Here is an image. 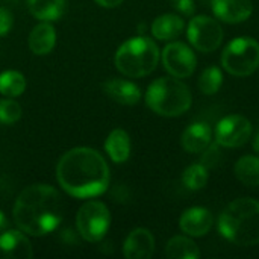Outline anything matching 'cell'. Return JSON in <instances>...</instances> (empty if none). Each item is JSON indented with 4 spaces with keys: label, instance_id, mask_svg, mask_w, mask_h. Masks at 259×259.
Returning <instances> with one entry per match:
<instances>
[{
    "label": "cell",
    "instance_id": "cell-31",
    "mask_svg": "<svg viewBox=\"0 0 259 259\" xmlns=\"http://www.w3.org/2000/svg\"><path fill=\"white\" fill-rule=\"evenodd\" d=\"M253 149H255V152L259 153V129L258 132H256V135H255V138H253Z\"/></svg>",
    "mask_w": 259,
    "mask_h": 259
},
{
    "label": "cell",
    "instance_id": "cell-15",
    "mask_svg": "<svg viewBox=\"0 0 259 259\" xmlns=\"http://www.w3.org/2000/svg\"><path fill=\"white\" fill-rule=\"evenodd\" d=\"M103 91L108 97L120 105L134 106L141 99V91L138 85L124 79H109L103 83Z\"/></svg>",
    "mask_w": 259,
    "mask_h": 259
},
{
    "label": "cell",
    "instance_id": "cell-14",
    "mask_svg": "<svg viewBox=\"0 0 259 259\" xmlns=\"http://www.w3.org/2000/svg\"><path fill=\"white\" fill-rule=\"evenodd\" d=\"M155 252V238L150 231L138 228L132 231L124 244L123 253L127 259H149Z\"/></svg>",
    "mask_w": 259,
    "mask_h": 259
},
{
    "label": "cell",
    "instance_id": "cell-11",
    "mask_svg": "<svg viewBox=\"0 0 259 259\" xmlns=\"http://www.w3.org/2000/svg\"><path fill=\"white\" fill-rule=\"evenodd\" d=\"M212 225H214V217L211 211L203 206H193L187 209L179 220V226L182 232L196 238L205 237L212 229Z\"/></svg>",
    "mask_w": 259,
    "mask_h": 259
},
{
    "label": "cell",
    "instance_id": "cell-18",
    "mask_svg": "<svg viewBox=\"0 0 259 259\" xmlns=\"http://www.w3.org/2000/svg\"><path fill=\"white\" fill-rule=\"evenodd\" d=\"M185 29L184 20L176 14H164L152 23V33L156 39L171 41L176 39Z\"/></svg>",
    "mask_w": 259,
    "mask_h": 259
},
{
    "label": "cell",
    "instance_id": "cell-16",
    "mask_svg": "<svg viewBox=\"0 0 259 259\" xmlns=\"http://www.w3.org/2000/svg\"><path fill=\"white\" fill-rule=\"evenodd\" d=\"M211 126L205 121H196L184 131L181 141L188 153H202L211 144Z\"/></svg>",
    "mask_w": 259,
    "mask_h": 259
},
{
    "label": "cell",
    "instance_id": "cell-28",
    "mask_svg": "<svg viewBox=\"0 0 259 259\" xmlns=\"http://www.w3.org/2000/svg\"><path fill=\"white\" fill-rule=\"evenodd\" d=\"M12 23H14L12 14H11L8 9L0 8V36H2V35H6V33L11 30Z\"/></svg>",
    "mask_w": 259,
    "mask_h": 259
},
{
    "label": "cell",
    "instance_id": "cell-27",
    "mask_svg": "<svg viewBox=\"0 0 259 259\" xmlns=\"http://www.w3.org/2000/svg\"><path fill=\"white\" fill-rule=\"evenodd\" d=\"M171 6L184 15H193L196 11L194 0H170Z\"/></svg>",
    "mask_w": 259,
    "mask_h": 259
},
{
    "label": "cell",
    "instance_id": "cell-3",
    "mask_svg": "<svg viewBox=\"0 0 259 259\" xmlns=\"http://www.w3.org/2000/svg\"><path fill=\"white\" fill-rule=\"evenodd\" d=\"M223 238L238 246L259 244V202L241 197L229 203L219 219Z\"/></svg>",
    "mask_w": 259,
    "mask_h": 259
},
{
    "label": "cell",
    "instance_id": "cell-24",
    "mask_svg": "<svg viewBox=\"0 0 259 259\" xmlns=\"http://www.w3.org/2000/svg\"><path fill=\"white\" fill-rule=\"evenodd\" d=\"M208 168L203 164H193L188 168H185L182 175L184 185L191 191H199L206 187L208 184Z\"/></svg>",
    "mask_w": 259,
    "mask_h": 259
},
{
    "label": "cell",
    "instance_id": "cell-4",
    "mask_svg": "<svg viewBox=\"0 0 259 259\" xmlns=\"http://www.w3.org/2000/svg\"><path fill=\"white\" fill-rule=\"evenodd\" d=\"M193 97L188 87L178 77H159L153 80L146 93L147 106L162 117H179L191 106Z\"/></svg>",
    "mask_w": 259,
    "mask_h": 259
},
{
    "label": "cell",
    "instance_id": "cell-2",
    "mask_svg": "<svg viewBox=\"0 0 259 259\" xmlns=\"http://www.w3.org/2000/svg\"><path fill=\"white\" fill-rule=\"evenodd\" d=\"M62 219V200L50 185L36 184L24 188L14 205V222L27 235L42 237L55 231Z\"/></svg>",
    "mask_w": 259,
    "mask_h": 259
},
{
    "label": "cell",
    "instance_id": "cell-8",
    "mask_svg": "<svg viewBox=\"0 0 259 259\" xmlns=\"http://www.w3.org/2000/svg\"><path fill=\"white\" fill-rule=\"evenodd\" d=\"M223 29L220 23L208 15L193 17L188 23L187 36L194 49L202 53L214 52L223 41Z\"/></svg>",
    "mask_w": 259,
    "mask_h": 259
},
{
    "label": "cell",
    "instance_id": "cell-25",
    "mask_svg": "<svg viewBox=\"0 0 259 259\" xmlns=\"http://www.w3.org/2000/svg\"><path fill=\"white\" fill-rule=\"evenodd\" d=\"M223 85V73L219 67H208L199 77V88L203 94L212 96Z\"/></svg>",
    "mask_w": 259,
    "mask_h": 259
},
{
    "label": "cell",
    "instance_id": "cell-13",
    "mask_svg": "<svg viewBox=\"0 0 259 259\" xmlns=\"http://www.w3.org/2000/svg\"><path fill=\"white\" fill-rule=\"evenodd\" d=\"M32 244L23 231H6L0 235V259H29Z\"/></svg>",
    "mask_w": 259,
    "mask_h": 259
},
{
    "label": "cell",
    "instance_id": "cell-9",
    "mask_svg": "<svg viewBox=\"0 0 259 259\" xmlns=\"http://www.w3.org/2000/svg\"><path fill=\"white\" fill-rule=\"evenodd\" d=\"M161 59L164 68L170 73V76L178 79L191 76L197 65V58L194 52L187 44L179 41L167 44L161 53Z\"/></svg>",
    "mask_w": 259,
    "mask_h": 259
},
{
    "label": "cell",
    "instance_id": "cell-30",
    "mask_svg": "<svg viewBox=\"0 0 259 259\" xmlns=\"http://www.w3.org/2000/svg\"><path fill=\"white\" fill-rule=\"evenodd\" d=\"M6 225H8V220H6L5 214L0 211V231H3V229L6 228Z\"/></svg>",
    "mask_w": 259,
    "mask_h": 259
},
{
    "label": "cell",
    "instance_id": "cell-29",
    "mask_svg": "<svg viewBox=\"0 0 259 259\" xmlns=\"http://www.w3.org/2000/svg\"><path fill=\"white\" fill-rule=\"evenodd\" d=\"M94 2L103 8H117L123 3V0H94Z\"/></svg>",
    "mask_w": 259,
    "mask_h": 259
},
{
    "label": "cell",
    "instance_id": "cell-10",
    "mask_svg": "<svg viewBox=\"0 0 259 259\" xmlns=\"http://www.w3.org/2000/svg\"><path fill=\"white\" fill-rule=\"evenodd\" d=\"M252 135V123L238 114L222 118L215 127V143L219 146L232 149L244 146Z\"/></svg>",
    "mask_w": 259,
    "mask_h": 259
},
{
    "label": "cell",
    "instance_id": "cell-21",
    "mask_svg": "<svg viewBox=\"0 0 259 259\" xmlns=\"http://www.w3.org/2000/svg\"><path fill=\"white\" fill-rule=\"evenodd\" d=\"M165 255L170 259H196L200 256V250L191 238L176 235L167 243Z\"/></svg>",
    "mask_w": 259,
    "mask_h": 259
},
{
    "label": "cell",
    "instance_id": "cell-26",
    "mask_svg": "<svg viewBox=\"0 0 259 259\" xmlns=\"http://www.w3.org/2000/svg\"><path fill=\"white\" fill-rule=\"evenodd\" d=\"M21 106L18 102L11 99H3L0 100V123L3 124H12L21 118Z\"/></svg>",
    "mask_w": 259,
    "mask_h": 259
},
{
    "label": "cell",
    "instance_id": "cell-1",
    "mask_svg": "<svg viewBox=\"0 0 259 259\" xmlns=\"http://www.w3.org/2000/svg\"><path fill=\"white\" fill-rule=\"evenodd\" d=\"M56 179L67 194L77 199H91L108 190L109 167L97 150L76 147L59 159Z\"/></svg>",
    "mask_w": 259,
    "mask_h": 259
},
{
    "label": "cell",
    "instance_id": "cell-17",
    "mask_svg": "<svg viewBox=\"0 0 259 259\" xmlns=\"http://www.w3.org/2000/svg\"><path fill=\"white\" fill-rule=\"evenodd\" d=\"M56 42V32L50 21H42L36 24L29 35V49L38 56L49 55Z\"/></svg>",
    "mask_w": 259,
    "mask_h": 259
},
{
    "label": "cell",
    "instance_id": "cell-20",
    "mask_svg": "<svg viewBox=\"0 0 259 259\" xmlns=\"http://www.w3.org/2000/svg\"><path fill=\"white\" fill-rule=\"evenodd\" d=\"M67 0H27L30 14L41 21H55L65 12Z\"/></svg>",
    "mask_w": 259,
    "mask_h": 259
},
{
    "label": "cell",
    "instance_id": "cell-6",
    "mask_svg": "<svg viewBox=\"0 0 259 259\" xmlns=\"http://www.w3.org/2000/svg\"><path fill=\"white\" fill-rule=\"evenodd\" d=\"M222 65L232 76L252 74L259 67V42L252 36L234 38L222 53Z\"/></svg>",
    "mask_w": 259,
    "mask_h": 259
},
{
    "label": "cell",
    "instance_id": "cell-19",
    "mask_svg": "<svg viewBox=\"0 0 259 259\" xmlns=\"http://www.w3.org/2000/svg\"><path fill=\"white\" fill-rule=\"evenodd\" d=\"M105 150L115 164L126 162L131 156V138L127 132L123 129H114L105 141Z\"/></svg>",
    "mask_w": 259,
    "mask_h": 259
},
{
    "label": "cell",
    "instance_id": "cell-23",
    "mask_svg": "<svg viewBox=\"0 0 259 259\" xmlns=\"http://www.w3.org/2000/svg\"><path fill=\"white\" fill-rule=\"evenodd\" d=\"M26 90V79L20 71L6 70L0 74V94L6 97L21 96Z\"/></svg>",
    "mask_w": 259,
    "mask_h": 259
},
{
    "label": "cell",
    "instance_id": "cell-5",
    "mask_svg": "<svg viewBox=\"0 0 259 259\" xmlns=\"http://www.w3.org/2000/svg\"><path fill=\"white\" fill-rule=\"evenodd\" d=\"M159 56L161 53L155 41L147 36H134L118 47L115 67L127 77H143L156 68Z\"/></svg>",
    "mask_w": 259,
    "mask_h": 259
},
{
    "label": "cell",
    "instance_id": "cell-22",
    "mask_svg": "<svg viewBox=\"0 0 259 259\" xmlns=\"http://www.w3.org/2000/svg\"><path fill=\"white\" fill-rule=\"evenodd\" d=\"M235 176L240 182L247 187L259 185V158L258 156H243L235 164Z\"/></svg>",
    "mask_w": 259,
    "mask_h": 259
},
{
    "label": "cell",
    "instance_id": "cell-7",
    "mask_svg": "<svg viewBox=\"0 0 259 259\" xmlns=\"http://www.w3.org/2000/svg\"><path fill=\"white\" fill-rule=\"evenodd\" d=\"M76 226L82 238H85L87 241H100L111 226V214L106 205L99 200L85 202L77 211Z\"/></svg>",
    "mask_w": 259,
    "mask_h": 259
},
{
    "label": "cell",
    "instance_id": "cell-12",
    "mask_svg": "<svg viewBox=\"0 0 259 259\" xmlns=\"http://www.w3.org/2000/svg\"><path fill=\"white\" fill-rule=\"evenodd\" d=\"M211 8L219 20L229 24L246 21L253 11L250 0H212Z\"/></svg>",
    "mask_w": 259,
    "mask_h": 259
}]
</instances>
